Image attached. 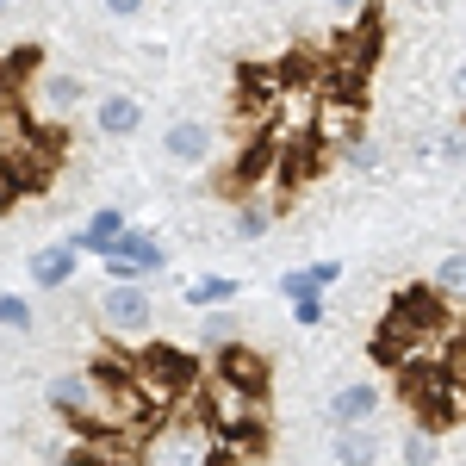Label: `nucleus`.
<instances>
[{
	"instance_id": "f257e3e1",
	"label": "nucleus",
	"mask_w": 466,
	"mask_h": 466,
	"mask_svg": "<svg viewBox=\"0 0 466 466\" xmlns=\"http://www.w3.org/2000/svg\"><path fill=\"white\" fill-rule=\"evenodd\" d=\"M125 367H131V380L144 386V398L156 404V410L187 404V392L199 386V360L180 355V349H144L137 360H125Z\"/></svg>"
},
{
	"instance_id": "f03ea898",
	"label": "nucleus",
	"mask_w": 466,
	"mask_h": 466,
	"mask_svg": "<svg viewBox=\"0 0 466 466\" xmlns=\"http://www.w3.org/2000/svg\"><path fill=\"white\" fill-rule=\"evenodd\" d=\"M94 311H100V329L118 336V342H137V336L156 329V299L144 292V280H106Z\"/></svg>"
},
{
	"instance_id": "7ed1b4c3",
	"label": "nucleus",
	"mask_w": 466,
	"mask_h": 466,
	"mask_svg": "<svg viewBox=\"0 0 466 466\" xmlns=\"http://www.w3.org/2000/svg\"><path fill=\"white\" fill-rule=\"evenodd\" d=\"M100 268H106V280H149V274H168V243H162L156 230L125 224L106 249H100Z\"/></svg>"
},
{
	"instance_id": "20e7f679",
	"label": "nucleus",
	"mask_w": 466,
	"mask_h": 466,
	"mask_svg": "<svg viewBox=\"0 0 466 466\" xmlns=\"http://www.w3.org/2000/svg\"><path fill=\"white\" fill-rule=\"evenodd\" d=\"M218 149V131L199 118V112H180V118H168V131H162V162L168 168H180V175H193V168H206Z\"/></svg>"
},
{
	"instance_id": "39448f33",
	"label": "nucleus",
	"mask_w": 466,
	"mask_h": 466,
	"mask_svg": "<svg viewBox=\"0 0 466 466\" xmlns=\"http://www.w3.org/2000/svg\"><path fill=\"white\" fill-rule=\"evenodd\" d=\"M75 268H81V243H75V237L44 243V249H32V261H25V274H32L37 292H63L75 280Z\"/></svg>"
},
{
	"instance_id": "423d86ee",
	"label": "nucleus",
	"mask_w": 466,
	"mask_h": 466,
	"mask_svg": "<svg viewBox=\"0 0 466 466\" xmlns=\"http://www.w3.org/2000/svg\"><path fill=\"white\" fill-rule=\"evenodd\" d=\"M380 417V386L373 380H349V386H336L329 404H323V423L329 430H342V423H373Z\"/></svg>"
},
{
	"instance_id": "0eeeda50",
	"label": "nucleus",
	"mask_w": 466,
	"mask_h": 466,
	"mask_svg": "<svg viewBox=\"0 0 466 466\" xmlns=\"http://www.w3.org/2000/svg\"><path fill=\"white\" fill-rule=\"evenodd\" d=\"M94 131L100 137H137L144 131V100L137 94H100L94 100Z\"/></svg>"
},
{
	"instance_id": "6e6552de",
	"label": "nucleus",
	"mask_w": 466,
	"mask_h": 466,
	"mask_svg": "<svg viewBox=\"0 0 466 466\" xmlns=\"http://www.w3.org/2000/svg\"><path fill=\"white\" fill-rule=\"evenodd\" d=\"M410 162H417V168L466 162V125H454V131H417V137H410Z\"/></svg>"
},
{
	"instance_id": "1a4fd4ad",
	"label": "nucleus",
	"mask_w": 466,
	"mask_h": 466,
	"mask_svg": "<svg viewBox=\"0 0 466 466\" xmlns=\"http://www.w3.org/2000/svg\"><path fill=\"white\" fill-rule=\"evenodd\" d=\"M380 454V435H373V423H342V430H329V461L336 466H360Z\"/></svg>"
},
{
	"instance_id": "9d476101",
	"label": "nucleus",
	"mask_w": 466,
	"mask_h": 466,
	"mask_svg": "<svg viewBox=\"0 0 466 466\" xmlns=\"http://www.w3.org/2000/svg\"><path fill=\"white\" fill-rule=\"evenodd\" d=\"M125 224H131V218L118 212V206H100V212H94L87 224H81V230H75V243H81V255H100V249L112 243V237L125 230Z\"/></svg>"
},
{
	"instance_id": "9b49d317",
	"label": "nucleus",
	"mask_w": 466,
	"mask_h": 466,
	"mask_svg": "<svg viewBox=\"0 0 466 466\" xmlns=\"http://www.w3.org/2000/svg\"><path fill=\"white\" fill-rule=\"evenodd\" d=\"M81 100H87V81L81 75H69V69L44 75V112H75Z\"/></svg>"
},
{
	"instance_id": "f8f14e48",
	"label": "nucleus",
	"mask_w": 466,
	"mask_h": 466,
	"mask_svg": "<svg viewBox=\"0 0 466 466\" xmlns=\"http://www.w3.org/2000/svg\"><path fill=\"white\" fill-rule=\"evenodd\" d=\"M430 287L441 292L448 305H466V249H448V255H441V261H435Z\"/></svg>"
},
{
	"instance_id": "ddd939ff",
	"label": "nucleus",
	"mask_w": 466,
	"mask_h": 466,
	"mask_svg": "<svg viewBox=\"0 0 466 466\" xmlns=\"http://www.w3.org/2000/svg\"><path fill=\"white\" fill-rule=\"evenodd\" d=\"M199 342H206V349L237 342V311H224V305H199Z\"/></svg>"
},
{
	"instance_id": "4468645a",
	"label": "nucleus",
	"mask_w": 466,
	"mask_h": 466,
	"mask_svg": "<svg viewBox=\"0 0 466 466\" xmlns=\"http://www.w3.org/2000/svg\"><path fill=\"white\" fill-rule=\"evenodd\" d=\"M237 280H230V274H206V280H193V287H187V305H237Z\"/></svg>"
},
{
	"instance_id": "2eb2a0df",
	"label": "nucleus",
	"mask_w": 466,
	"mask_h": 466,
	"mask_svg": "<svg viewBox=\"0 0 466 466\" xmlns=\"http://www.w3.org/2000/svg\"><path fill=\"white\" fill-rule=\"evenodd\" d=\"M32 323H37V305L25 292H0V329H19V336H25Z\"/></svg>"
},
{
	"instance_id": "dca6fc26",
	"label": "nucleus",
	"mask_w": 466,
	"mask_h": 466,
	"mask_svg": "<svg viewBox=\"0 0 466 466\" xmlns=\"http://www.w3.org/2000/svg\"><path fill=\"white\" fill-rule=\"evenodd\" d=\"M404 461H441V430H430V423H417V430L404 435Z\"/></svg>"
},
{
	"instance_id": "f3484780",
	"label": "nucleus",
	"mask_w": 466,
	"mask_h": 466,
	"mask_svg": "<svg viewBox=\"0 0 466 466\" xmlns=\"http://www.w3.org/2000/svg\"><path fill=\"white\" fill-rule=\"evenodd\" d=\"M230 230H237V237H243V243H261V237H268V230H274V212H268V206H243V212H237V224H230Z\"/></svg>"
},
{
	"instance_id": "a211bd4d",
	"label": "nucleus",
	"mask_w": 466,
	"mask_h": 466,
	"mask_svg": "<svg viewBox=\"0 0 466 466\" xmlns=\"http://www.w3.org/2000/svg\"><path fill=\"white\" fill-rule=\"evenodd\" d=\"M323 318H329L323 292H299V299H292V323H299V329H318Z\"/></svg>"
},
{
	"instance_id": "6ab92c4d",
	"label": "nucleus",
	"mask_w": 466,
	"mask_h": 466,
	"mask_svg": "<svg viewBox=\"0 0 466 466\" xmlns=\"http://www.w3.org/2000/svg\"><path fill=\"white\" fill-rule=\"evenodd\" d=\"M299 292H323L311 280V268H299V274H280V299H299Z\"/></svg>"
},
{
	"instance_id": "aec40b11",
	"label": "nucleus",
	"mask_w": 466,
	"mask_h": 466,
	"mask_svg": "<svg viewBox=\"0 0 466 466\" xmlns=\"http://www.w3.org/2000/svg\"><path fill=\"white\" fill-rule=\"evenodd\" d=\"M100 6H106L112 19H137V13H144L149 0H100Z\"/></svg>"
},
{
	"instance_id": "412c9836",
	"label": "nucleus",
	"mask_w": 466,
	"mask_h": 466,
	"mask_svg": "<svg viewBox=\"0 0 466 466\" xmlns=\"http://www.w3.org/2000/svg\"><path fill=\"white\" fill-rule=\"evenodd\" d=\"M311 280H318V287H336V280H342V261H311Z\"/></svg>"
},
{
	"instance_id": "4be33fe9",
	"label": "nucleus",
	"mask_w": 466,
	"mask_h": 466,
	"mask_svg": "<svg viewBox=\"0 0 466 466\" xmlns=\"http://www.w3.org/2000/svg\"><path fill=\"white\" fill-rule=\"evenodd\" d=\"M323 6H329V13H360L367 0H323Z\"/></svg>"
},
{
	"instance_id": "5701e85b",
	"label": "nucleus",
	"mask_w": 466,
	"mask_h": 466,
	"mask_svg": "<svg viewBox=\"0 0 466 466\" xmlns=\"http://www.w3.org/2000/svg\"><path fill=\"white\" fill-rule=\"evenodd\" d=\"M448 87H454V100H466V63L454 69V81H448Z\"/></svg>"
},
{
	"instance_id": "b1692460",
	"label": "nucleus",
	"mask_w": 466,
	"mask_h": 466,
	"mask_svg": "<svg viewBox=\"0 0 466 466\" xmlns=\"http://www.w3.org/2000/svg\"><path fill=\"white\" fill-rule=\"evenodd\" d=\"M0 13H13V0H0Z\"/></svg>"
},
{
	"instance_id": "393cba45",
	"label": "nucleus",
	"mask_w": 466,
	"mask_h": 466,
	"mask_svg": "<svg viewBox=\"0 0 466 466\" xmlns=\"http://www.w3.org/2000/svg\"><path fill=\"white\" fill-rule=\"evenodd\" d=\"M461 206H466V180H461Z\"/></svg>"
}]
</instances>
